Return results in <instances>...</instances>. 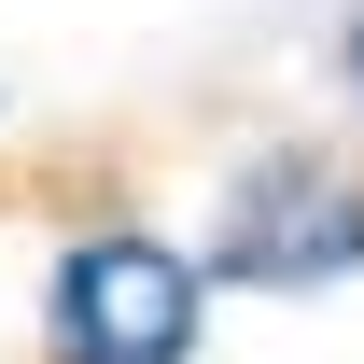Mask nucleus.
Here are the masks:
<instances>
[{"label": "nucleus", "mask_w": 364, "mask_h": 364, "mask_svg": "<svg viewBox=\"0 0 364 364\" xmlns=\"http://www.w3.org/2000/svg\"><path fill=\"white\" fill-rule=\"evenodd\" d=\"M322 294V280H364V168H336L322 140H267L252 168L225 182V225H210V267L196 294Z\"/></svg>", "instance_id": "1"}, {"label": "nucleus", "mask_w": 364, "mask_h": 364, "mask_svg": "<svg viewBox=\"0 0 364 364\" xmlns=\"http://www.w3.org/2000/svg\"><path fill=\"white\" fill-rule=\"evenodd\" d=\"M196 322H210L196 252H168L140 225H98L43 267V350L56 364H196Z\"/></svg>", "instance_id": "2"}, {"label": "nucleus", "mask_w": 364, "mask_h": 364, "mask_svg": "<svg viewBox=\"0 0 364 364\" xmlns=\"http://www.w3.org/2000/svg\"><path fill=\"white\" fill-rule=\"evenodd\" d=\"M350 98H364V14H350Z\"/></svg>", "instance_id": "3"}]
</instances>
